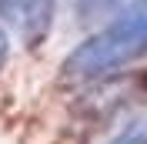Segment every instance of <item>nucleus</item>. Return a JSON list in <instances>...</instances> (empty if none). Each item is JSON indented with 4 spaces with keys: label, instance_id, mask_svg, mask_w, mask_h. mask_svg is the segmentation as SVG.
Here are the masks:
<instances>
[{
    "label": "nucleus",
    "instance_id": "obj_1",
    "mask_svg": "<svg viewBox=\"0 0 147 144\" xmlns=\"http://www.w3.org/2000/svg\"><path fill=\"white\" fill-rule=\"evenodd\" d=\"M147 54V0H130L120 7L100 30H94L84 44H77L64 60V77L74 84L100 81L107 74L134 64Z\"/></svg>",
    "mask_w": 147,
    "mask_h": 144
},
{
    "label": "nucleus",
    "instance_id": "obj_2",
    "mask_svg": "<svg viewBox=\"0 0 147 144\" xmlns=\"http://www.w3.org/2000/svg\"><path fill=\"white\" fill-rule=\"evenodd\" d=\"M3 10L13 17L20 37H24L30 47H37L47 34H50L57 0H7V7H3Z\"/></svg>",
    "mask_w": 147,
    "mask_h": 144
},
{
    "label": "nucleus",
    "instance_id": "obj_3",
    "mask_svg": "<svg viewBox=\"0 0 147 144\" xmlns=\"http://www.w3.org/2000/svg\"><path fill=\"white\" fill-rule=\"evenodd\" d=\"M107 144H147V111L134 114V117H130V121L120 127V131L110 137Z\"/></svg>",
    "mask_w": 147,
    "mask_h": 144
},
{
    "label": "nucleus",
    "instance_id": "obj_4",
    "mask_svg": "<svg viewBox=\"0 0 147 144\" xmlns=\"http://www.w3.org/2000/svg\"><path fill=\"white\" fill-rule=\"evenodd\" d=\"M130 0H77V17L80 20H100L114 10L127 7Z\"/></svg>",
    "mask_w": 147,
    "mask_h": 144
},
{
    "label": "nucleus",
    "instance_id": "obj_5",
    "mask_svg": "<svg viewBox=\"0 0 147 144\" xmlns=\"http://www.w3.org/2000/svg\"><path fill=\"white\" fill-rule=\"evenodd\" d=\"M7 57H10V34H7L3 27H0V71H3Z\"/></svg>",
    "mask_w": 147,
    "mask_h": 144
}]
</instances>
